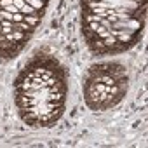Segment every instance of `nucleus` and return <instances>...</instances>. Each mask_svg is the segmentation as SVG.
Here are the masks:
<instances>
[{
	"label": "nucleus",
	"mask_w": 148,
	"mask_h": 148,
	"mask_svg": "<svg viewBox=\"0 0 148 148\" xmlns=\"http://www.w3.org/2000/svg\"><path fill=\"white\" fill-rule=\"evenodd\" d=\"M26 4V0H14V5L18 7V11H21V7Z\"/></svg>",
	"instance_id": "obj_5"
},
{
	"label": "nucleus",
	"mask_w": 148,
	"mask_h": 148,
	"mask_svg": "<svg viewBox=\"0 0 148 148\" xmlns=\"http://www.w3.org/2000/svg\"><path fill=\"white\" fill-rule=\"evenodd\" d=\"M45 2H47V0H45Z\"/></svg>",
	"instance_id": "obj_6"
},
{
	"label": "nucleus",
	"mask_w": 148,
	"mask_h": 148,
	"mask_svg": "<svg viewBox=\"0 0 148 148\" xmlns=\"http://www.w3.org/2000/svg\"><path fill=\"white\" fill-rule=\"evenodd\" d=\"M26 4H30L35 11H38V12H44L45 11V5H47V2L45 0H26Z\"/></svg>",
	"instance_id": "obj_3"
},
{
	"label": "nucleus",
	"mask_w": 148,
	"mask_h": 148,
	"mask_svg": "<svg viewBox=\"0 0 148 148\" xmlns=\"http://www.w3.org/2000/svg\"><path fill=\"white\" fill-rule=\"evenodd\" d=\"M14 30H19V32H25V33H28V35H32L33 32H35V28H32L28 23H25V21H19V23H14Z\"/></svg>",
	"instance_id": "obj_4"
},
{
	"label": "nucleus",
	"mask_w": 148,
	"mask_h": 148,
	"mask_svg": "<svg viewBox=\"0 0 148 148\" xmlns=\"http://www.w3.org/2000/svg\"><path fill=\"white\" fill-rule=\"evenodd\" d=\"M42 18H44V14H42V12H35V14H26L23 21H25V23H28L32 28H37V26L40 25Z\"/></svg>",
	"instance_id": "obj_2"
},
{
	"label": "nucleus",
	"mask_w": 148,
	"mask_h": 148,
	"mask_svg": "<svg viewBox=\"0 0 148 148\" xmlns=\"http://www.w3.org/2000/svg\"><path fill=\"white\" fill-rule=\"evenodd\" d=\"M127 73L119 63H99L89 68L84 80V98L91 110L103 112L122 101L127 92Z\"/></svg>",
	"instance_id": "obj_1"
}]
</instances>
